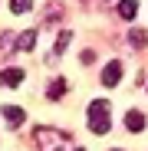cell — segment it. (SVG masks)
Returning <instances> with one entry per match:
<instances>
[{
	"label": "cell",
	"instance_id": "obj_1",
	"mask_svg": "<svg viewBox=\"0 0 148 151\" xmlns=\"http://www.w3.org/2000/svg\"><path fill=\"white\" fill-rule=\"evenodd\" d=\"M89 128L95 135L109 132V102L105 99H92V105H89Z\"/></svg>",
	"mask_w": 148,
	"mask_h": 151
},
{
	"label": "cell",
	"instance_id": "obj_11",
	"mask_svg": "<svg viewBox=\"0 0 148 151\" xmlns=\"http://www.w3.org/2000/svg\"><path fill=\"white\" fill-rule=\"evenodd\" d=\"M30 7H33V0H10V10L13 13H27Z\"/></svg>",
	"mask_w": 148,
	"mask_h": 151
},
{
	"label": "cell",
	"instance_id": "obj_4",
	"mask_svg": "<svg viewBox=\"0 0 148 151\" xmlns=\"http://www.w3.org/2000/svg\"><path fill=\"white\" fill-rule=\"evenodd\" d=\"M0 82H4V86H20L23 82V69H17V66H10V69H4V72H0Z\"/></svg>",
	"mask_w": 148,
	"mask_h": 151
},
{
	"label": "cell",
	"instance_id": "obj_15",
	"mask_svg": "<svg viewBox=\"0 0 148 151\" xmlns=\"http://www.w3.org/2000/svg\"><path fill=\"white\" fill-rule=\"evenodd\" d=\"M76 151H82V148H76Z\"/></svg>",
	"mask_w": 148,
	"mask_h": 151
},
{
	"label": "cell",
	"instance_id": "obj_9",
	"mask_svg": "<svg viewBox=\"0 0 148 151\" xmlns=\"http://www.w3.org/2000/svg\"><path fill=\"white\" fill-rule=\"evenodd\" d=\"M129 43H132L135 49H142V46L148 43V33H145V30H132V33H129Z\"/></svg>",
	"mask_w": 148,
	"mask_h": 151
},
{
	"label": "cell",
	"instance_id": "obj_2",
	"mask_svg": "<svg viewBox=\"0 0 148 151\" xmlns=\"http://www.w3.org/2000/svg\"><path fill=\"white\" fill-rule=\"evenodd\" d=\"M33 141H36L40 151H63L66 148V135L63 132H53V128H43V125L33 132Z\"/></svg>",
	"mask_w": 148,
	"mask_h": 151
},
{
	"label": "cell",
	"instance_id": "obj_5",
	"mask_svg": "<svg viewBox=\"0 0 148 151\" xmlns=\"http://www.w3.org/2000/svg\"><path fill=\"white\" fill-rule=\"evenodd\" d=\"M118 17L122 20H135L138 17V4L135 0H118Z\"/></svg>",
	"mask_w": 148,
	"mask_h": 151
},
{
	"label": "cell",
	"instance_id": "obj_14",
	"mask_svg": "<svg viewBox=\"0 0 148 151\" xmlns=\"http://www.w3.org/2000/svg\"><path fill=\"white\" fill-rule=\"evenodd\" d=\"M112 151H122V148H112Z\"/></svg>",
	"mask_w": 148,
	"mask_h": 151
},
{
	"label": "cell",
	"instance_id": "obj_6",
	"mask_svg": "<svg viewBox=\"0 0 148 151\" xmlns=\"http://www.w3.org/2000/svg\"><path fill=\"white\" fill-rule=\"evenodd\" d=\"M125 128L129 132H142L145 128V115L142 112H125Z\"/></svg>",
	"mask_w": 148,
	"mask_h": 151
},
{
	"label": "cell",
	"instance_id": "obj_13",
	"mask_svg": "<svg viewBox=\"0 0 148 151\" xmlns=\"http://www.w3.org/2000/svg\"><path fill=\"white\" fill-rule=\"evenodd\" d=\"M63 92H66V82H63V79H56V82H49V99H59Z\"/></svg>",
	"mask_w": 148,
	"mask_h": 151
},
{
	"label": "cell",
	"instance_id": "obj_8",
	"mask_svg": "<svg viewBox=\"0 0 148 151\" xmlns=\"http://www.w3.org/2000/svg\"><path fill=\"white\" fill-rule=\"evenodd\" d=\"M4 118H7V122H13V125H20L23 118H27V112L17 109V105H4Z\"/></svg>",
	"mask_w": 148,
	"mask_h": 151
},
{
	"label": "cell",
	"instance_id": "obj_7",
	"mask_svg": "<svg viewBox=\"0 0 148 151\" xmlns=\"http://www.w3.org/2000/svg\"><path fill=\"white\" fill-rule=\"evenodd\" d=\"M33 43H36V30H27V33H20L17 49H20V53H30V49H33Z\"/></svg>",
	"mask_w": 148,
	"mask_h": 151
},
{
	"label": "cell",
	"instance_id": "obj_3",
	"mask_svg": "<svg viewBox=\"0 0 148 151\" xmlns=\"http://www.w3.org/2000/svg\"><path fill=\"white\" fill-rule=\"evenodd\" d=\"M118 79H122V63L112 59V63L105 66V72H102V82H105V86H118Z\"/></svg>",
	"mask_w": 148,
	"mask_h": 151
},
{
	"label": "cell",
	"instance_id": "obj_12",
	"mask_svg": "<svg viewBox=\"0 0 148 151\" xmlns=\"http://www.w3.org/2000/svg\"><path fill=\"white\" fill-rule=\"evenodd\" d=\"M59 17H63V4H49V7H46V20H49V23L59 20Z\"/></svg>",
	"mask_w": 148,
	"mask_h": 151
},
{
	"label": "cell",
	"instance_id": "obj_10",
	"mask_svg": "<svg viewBox=\"0 0 148 151\" xmlns=\"http://www.w3.org/2000/svg\"><path fill=\"white\" fill-rule=\"evenodd\" d=\"M69 40H72V33H69V30H63V33H59V40H56V49H53L56 56H63V53H66V46H69Z\"/></svg>",
	"mask_w": 148,
	"mask_h": 151
}]
</instances>
